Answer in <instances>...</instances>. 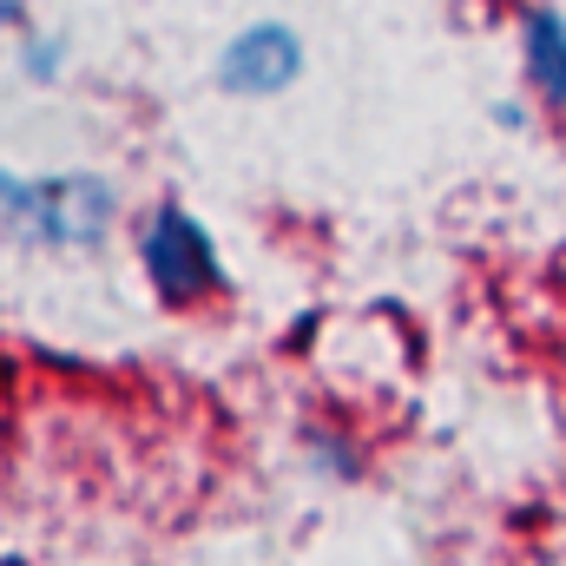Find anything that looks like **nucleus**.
<instances>
[{"instance_id": "obj_1", "label": "nucleus", "mask_w": 566, "mask_h": 566, "mask_svg": "<svg viewBox=\"0 0 566 566\" xmlns=\"http://www.w3.org/2000/svg\"><path fill=\"white\" fill-rule=\"evenodd\" d=\"M139 271L165 310H198V303L231 296V271H224L211 231L178 198H158L139 218Z\"/></svg>"}, {"instance_id": "obj_2", "label": "nucleus", "mask_w": 566, "mask_h": 566, "mask_svg": "<svg viewBox=\"0 0 566 566\" xmlns=\"http://www.w3.org/2000/svg\"><path fill=\"white\" fill-rule=\"evenodd\" d=\"M13 224H27V238L46 251H93L119 224V191L99 171H53L27 185V205Z\"/></svg>"}, {"instance_id": "obj_3", "label": "nucleus", "mask_w": 566, "mask_h": 566, "mask_svg": "<svg viewBox=\"0 0 566 566\" xmlns=\"http://www.w3.org/2000/svg\"><path fill=\"white\" fill-rule=\"evenodd\" d=\"M303 66H310V53H303V33L290 20H251L224 40L211 80L231 99H277L303 80Z\"/></svg>"}, {"instance_id": "obj_4", "label": "nucleus", "mask_w": 566, "mask_h": 566, "mask_svg": "<svg viewBox=\"0 0 566 566\" xmlns=\"http://www.w3.org/2000/svg\"><path fill=\"white\" fill-rule=\"evenodd\" d=\"M521 73L547 113H566V13L527 7L521 13Z\"/></svg>"}, {"instance_id": "obj_5", "label": "nucleus", "mask_w": 566, "mask_h": 566, "mask_svg": "<svg viewBox=\"0 0 566 566\" xmlns=\"http://www.w3.org/2000/svg\"><path fill=\"white\" fill-rule=\"evenodd\" d=\"M303 454H310V468L329 474V481H363V468H369L363 441L343 422H329V416H310V422H303Z\"/></svg>"}, {"instance_id": "obj_6", "label": "nucleus", "mask_w": 566, "mask_h": 566, "mask_svg": "<svg viewBox=\"0 0 566 566\" xmlns=\"http://www.w3.org/2000/svg\"><path fill=\"white\" fill-rule=\"evenodd\" d=\"M20 73H27V80H53V73H60V40H40V33H33V40L20 46Z\"/></svg>"}, {"instance_id": "obj_7", "label": "nucleus", "mask_w": 566, "mask_h": 566, "mask_svg": "<svg viewBox=\"0 0 566 566\" xmlns=\"http://www.w3.org/2000/svg\"><path fill=\"white\" fill-rule=\"evenodd\" d=\"M27 185H33V178H13V171L0 165V218H20V205H27Z\"/></svg>"}, {"instance_id": "obj_8", "label": "nucleus", "mask_w": 566, "mask_h": 566, "mask_svg": "<svg viewBox=\"0 0 566 566\" xmlns=\"http://www.w3.org/2000/svg\"><path fill=\"white\" fill-rule=\"evenodd\" d=\"M20 20H27V7H20V0H0V33H7V27H20Z\"/></svg>"}, {"instance_id": "obj_9", "label": "nucleus", "mask_w": 566, "mask_h": 566, "mask_svg": "<svg viewBox=\"0 0 566 566\" xmlns=\"http://www.w3.org/2000/svg\"><path fill=\"white\" fill-rule=\"evenodd\" d=\"M0 434H7V409H0Z\"/></svg>"}]
</instances>
